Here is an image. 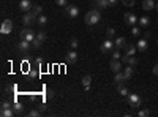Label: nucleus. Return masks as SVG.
<instances>
[{
	"label": "nucleus",
	"instance_id": "obj_1",
	"mask_svg": "<svg viewBox=\"0 0 158 117\" xmlns=\"http://www.w3.org/2000/svg\"><path fill=\"white\" fill-rule=\"evenodd\" d=\"M100 13H98V10H90V11H87L85 13V16H84V21H85V24L87 25H95V24H98L100 22Z\"/></svg>",
	"mask_w": 158,
	"mask_h": 117
},
{
	"label": "nucleus",
	"instance_id": "obj_44",
	"mask_svg": "<svg viewBox=\"0 0 158 117\" xmlns=\"http://www.w3.org/2000/svg\"><path fill=\"white\" fill-rule=\"evenodd\" d=\"M150 35H152V33H150L149 30H147V32H144V38H146V40H149V38H150Z\"/></svg>",
	"mask_w": 158,
	"mask_h": 117
},
{
	"label": "nucleus",
	"instance_id": "obj_3",
	"mask_svg": "<svg viewBox=\"0 0 158 117\" xmlns=\"http://www.w3.org/2000/svg\"><path fill=\"white\" fill-rule=\"evenodd\" d=\"M114 49H115V44H114V41L109 40V38H108V40H104V41L101 43V46H100L101 54H109L111 51H114Z\"/></svg>",
	"mask_w": 158,
	"mask_h": 117
},
{
	"label": "nucleus",
	"instance_id": "obj_42",
	"mask_svg": "<svg viewBox=\"0 0 158 117\" xmlns=\"http://www.w3.org/2000/svg\"><path fill=\"white\" fill-rule=\"evenodd\" d=\"M152 71H153V74H155V76H158V63H156L155 67L152 68Z\"/></svg>",
	"mask_w": 158,
	"mask_h": 117
},
{
	"label": "nucleus",
	"instance_id": "obj_17",
	"mask_svg": "<svg viewBox=\"0 0 158 117\" xmlns=\"http://www.w3.org/2000/svg\"><path fill=\"white\" fill-rule=\"evenodd\" d=\"M95 6L98 8V10H104V8H108L109 6V2L108 0H95Z\"/></svg>",
	"mask_w": 158,
	"mask_h": 117
},
{
	"label": "nucleus",
	"instance_id": "obj_7",
	"mask_svg": "<svg viewBox=\"0 0 158 117\" xmlns=\"http://www.w3.org/2000/svg\"><path fill=\"white\" fill-rule=\"evenodd\" d=\"M65 15H67L68 18H71V19H74L79 15V8L76 5H67L65 6Z\"/></svg>",
	"mask_w": 158,
	"mask_h": 117
},
{
	"label": "nucleus",
	"instance_id": "obj_46",
	"mask_svg": "<svg viewBox=\"0 0 158 117\" xmlns=\"http://www.w3.org/2000/svg\"><path fill=\"white\" fill-rule=\"evenodd\" d=\"M108 2H109V5H111V6H114V5L118 2V0H108Z\"/></svg>",
	"mask_w": 158,
	"mask_h": 117
},
{
	"label": "nucleus",
	"instance_id": "obj_9",
	"mask_svg": "<svg viewBox=\"0 0 158 117\" xmlns=\"http://www.w3.org/2000/svg\"><path fill=\"white\" fill-rule=\"evenodd\" d=\"M136 21H139V18H136V15H133V13H125L123 15V22L128 25H135Z\"/></svg>",
	"mask_w": 158,
	"mask_h": 117
},
{
	"label": "nucleus",
	"instance_id": "obj_6",
	"mask_svg": "<svg viewBox=\"0 0 158 117\" xmlns=\"http://www.w3.org/2000/svg\"><path fill=\"white\" fill-rule=\"evenodd\" d=\"M11 30H13V21L11 19H5L2 22V25H0V33L8 35V33H11Z\"/></svg>",
	"mask_w": 158,
	"mask_h": 117
},
{
	"label": "nucleus",
	"instance_id": "obj_10",
	"mask_svg": "<svg viewBox=\"0 0 158 117\" xmlns=\"http://www.w3.org/2000/svg\"><path fill=\"white\" fill-rule=\"evenodd\" d=\"M19 8H21L24 13H27V11H32V8H33V3L30 2V0H21Z\"/></svg>",
	"mask_w": 158,
	"mask_h": 117
},
{
	"label": "nucleus",
	"instance_id": "obj_40",
	"mask_svg": "<svg viewBox=\"0 0 158 117\" xmlns=\"http://www.w3.org/2000/svg\"><path fill=\"white\" fill-rule=\"evenodd\" d=\"M128 57H130L128 54H125V56H122V59H120V60H122V63H125V65H127V62H128Z\"/></svg>",
	"mask_w": 158,
	"mask_h": 117
},
{
	"label": "nucleus",
	"instance_id": "obj_36",
	"mask_svg": "<svg viewBox=\"0 0 158 117\" xmlns=\"http://www.w3.org/2000/svg\"><path fill=\"white\" fill-rule=\"evenodd\" d=\"M8 108H13V105H11L10 101H3L2 103V109H8Z\"/></svg>",
	"mask_w": 158,
	"mask_h": 117
},
{
	"label": "nucleus",
	"instance_id": "obj_15",
	"mask_svg": "<svg viewBox=\"0 0 158 117\" xmlns=\"http://www.w3.org/2000/svg\"><path fill=\"white\" fill-rule=\"evenodd\" d=\"M114 44H115V49H122V48H125V46H127V40H125V36H118V38H115Z\"/></svg>",
	"mask_w": 158,
	"mask_h": 117
},
{
	"label": "nucleus",
	"instance_id": "obj_41",
	"mask_svg": "<svg viewBox=\"0 0 158 117\" xmlns=\"http://www.w3.org/2000/svg\"><path fill=\"white\" fill-rule=\"evenodd\" d=\"M32 44H33L35 48H40V46H41V41H38L36 38H35V40H33V43H32Z\"/></svg>",
	"mask_w": 158,
	"mask_h": 117
},
{
	"label": "nucleus",
	"instance_id": "obj_4",
	"mask_svg": "<svg viewBox=\"0 0 158 117\" xmlns=\"http://www.w3.org/2000/svg\"><path fill=\"white\" fill-rule=\"evenodd\" d=\"M36 18H38V16L35 15L33 11H27V13L22 16V24L25 25V27H29V25H32V24L36 21Z\"/></svg>",
	"mask_w": 158,
	"mask_h": 117
},
{
	"label": "nucleus",
	"instance_id": "obj_16",
	"mask_svg": "<svg viewBox=\"0 0 158 117\" xmlns=\"http://www.w3.org/2000/svg\"><path fill=\"white\" fill-rule=\"evenodd\" d=\"M65 59H67V62H68V63H74V62L77 60V54H76V51L73 49V51H70V52H67V57H65Z\"/></svg>",
	"mask_w": 158,
	"mask_h": 117
},
{
	"label": "nucleus",
	"instance_id": "obj_11",
	"mask_svg": "<svg viewBox=\"0 0 158 117\" xmlns=\"http://www.w3.org/2000/svg\"><path fill=\"white\" fill-rule=\"evenodd\" d=\"M30 46H32L30 41H27V40H21V43L18 44V49L21 51V52H29Z\"/></svg>",
	"mask_w": 158,
	"mask_h": 117
},
{
	"label": "nucleus",
	"instance_id": "obj_8",
	"mask_svg": "<svg viewBox=\"0 0 158 117\" xmlns=\"http://www.w3.org/2000/svg\"><path fill=\"white\" fill-rule=\"evenodd\" d=\"M109 68H111V71L115 74V73H118V71H122V68H123V65H122V60H115V59H112L111 60V63H109Z\"/></svg>",
	"mask_w": 158,
	"mask_h": 117
},
{
	"label": "nucleus",
	"instance_id": "obj_30",
	"mask_svg": "<svg viewBox=\"0 0 158 117\" xmlns=\"http://www.w3.org/2000/svg\"><path fill=\"white\" fill-rule=\"evenodd\" d=\"M131 35H133V36H139V35H141V27H136V25H133V29H131Z\"/></svg>",
	"mask_w": 158,
	"mask_h": 117
},
{
	"label": "nucleus",
	"instance_id": "obj_39",
	"mask_svg": "<svg viewBox=\"0 0 158 117\" xmlns=\"http://www.w3.org/2000/svg\"><path fill=\"white\" fill-rule=\"evenodd\" d=\"M35 65H36V67L40 68V67H41V65H43V59H41V57H38V59H35Z\"/></svg>",
	"mask_w": 158,
	"mask_h": 117
},
{
	"label": "nucleus",
	"instance_id": "obj_19",
	"mask_svg": "<svg viewBox=\"0 0 158 117\" xmlns=\"http://www.w3.org/2000/svg\"><path fill=\"white\" fill-rule=\"evenodd\" d=\"M90 84H92V76H90V74H85V76L82 77V86H84V89L89 90Z\"/></svg>",
	"mask_w": 158,
	"mask_h": 117
},
{
	"label": "nucleus",
	"instance_id": "obj_38",
	"mask_svg": "<svg viewBox=\"0 0 158 117\" xmlns=\"http://www.w3.org/2000/svg\"><path fill=\"white\" fill-rule=\"evenodd\" d=\"M29 115H30V117H38V115H40V111H38V109H32V111L29 112Z\"/></svg>",
	"mask_w": 158,
	"mask_h": 117
},
{
	"label": "nucleus",
	"instance_id": "obj_2",
	"mask_svg": "<svg viewBox=\"0 0 158 117\" xmlns=\"http://www.w3.org/2000/svg\"><path fill=\"white\" fill-rule=\"evenodd\" d=\"M19 36H21V40H27V41H30V43H33V40H35V33H33V30H30L29 27H25V29H22L21 32H19Z\"/></svg>",
	"mask_w": 158,
	"mask_h": 117
},
{
	"label": "nucleus",
	"instance_id": "obj_21",
	"mask_svg": "<svg viewBox=\"0 0 158 117\" xmlns=\"http://www.w3.org/2000/svg\"><path fill=\"white\" fill-rule=\"evenodd\" d=\"M136 49H138V48H136L135 44H128V43H127V46H125V51H127L128 56H135V54H136Z\"/></svg>",
	"mask_w": 158,
	"mask_h": 117
},
{
	"label": "nucleus",
	"instance_id": "obj_27",
	"mask_svg": "<svg viewBox=\"0 0 158 117\" xmlns=\"http://www.w3.org/2000/svg\"><path fill=\"white\" fill-rule=\"evenodd\" d=\"M32 11L35 13L36 16H40V15H43V6H40V5H33Z\"/></svg>",
	"mask_w": 158,
	"mask_h": 117
},
{
	"label": "nucleus",
	"instance_id": "obj_26",
	"mask_svg": "<svg viewBox=\"0 0 158 117\" xmlns=\"http://www.w3.org/2000/svg\"><path fill=\"white\" fill-rule=\"evenodd\" d=\"M117 90H118V94H120V95H123V97H127V95H128V89H127L125 86H122V84H118Z\"/></svg>",
	"mask_w": 158,
	"mask_h": 117
},
{
	"label": "nucleus",
	"instance_id": "obj_34",
	"mask_svg": "<svg viewBox=\"0 0 158 117\" xmlns=\"http://www.w3.org/2000/svg\"><path fill=\"white\" fill-rule=\"evenodd\" d=\"M70 46H71V49H76V48L79 46V43H77V40H76V38H71V41H70Z\"/></svg>",
	"mask_w": 158,
	"mask_h": 117
},
{
	"label": "nucleus",
	"instance_id": "obj_32",
	"mask_svg": "<svg viewBox=\"0 0 158 117\" xmlns=\"http://www.w3.org/2000/svg\"><path fill=\"white\" fill-rule=\"evenodd\" d=\"M149 114H150V112H149V109H141V111L138 112V115H139V117H147Z\"/></svg>",
	"mask_w": 158,
	"mask_h": 117
},
{
	"label": "nucleus",
	"instance_id": "obj_29",
	"mask_svg": "<svg viewBox=\"0 0 158 117\" xmlns=\"http://www.w3.org/2000/svg\"><path fill=\"white\" fill-rule=\"evenodd\" d=\"M112 59H115V60H120V59H122L120 49H114V51H112Z\"/></svg>",
	"mask_w": 158,
	"mask_h": 117
},
{
	"label": "nucleus",
	"instance_id": "obj_31",
	"mask_svg": "<svg viewBox=\"0 0 158 117\" xmlns=\"http://www.w3.org/2000/svg\"><path fill=\"white\" fill-rule=\"evenodd\" d=\"M114 35H115V29H112V27H109V29L106 30V36H108V38H112Z\"/></svg>",
	"mask_w": 158,
	"mask_h": 117
},
{
	"label": "nucleus",
	"instance_id": "obj_45",
	"mask_svg": "<svg viewBox=\"0 0 158 117\" xmlns=\"http://www.w3.org/2000/svg\"><path fill=\"white\" fill-rule=\"evenodd\" d=\"M6 90H8V92H16V86H11V87H8Z\"/></svg>",
	"mask_w": 158,
	"mask_h": 117
},
{
	"label": "nucleus",
	"instance_id": "obj_22",
	"mask_svg": "<svg viewBox=\"0 0 158 117\" xmlns=\"http://www.w3.org/2000/svg\"><path fill=\"white\" fill-rule=\"evenodd\" d=\"M2 117H13V115H16V112H15V109L13 108H8V109H2Z\"/></svg>",
	"mask_w": 158,
	"mask_h": 117
},
{
	"label": "nucleus",
	"instance_id": "obj_13",
	"mask_svg": "<svg viewBox=\"0 0 158 117\" xmlns=\"http://www.w3.org/2000/svg\"><path fill=\"white\" fill-rule=\"evenodd\" d=\"M147 46H149V43H147L146 38H142V40H139V41L136 43V48H138L139 52H146V51H147Z\"/></svg>",
	"mask_w": 158,
	"mask_h": 117
},
{
	"label": "nucleus",
	"instance_id": "obj_25",
	"mask_svg": "<svg viewBox=\"0 0 158 117\" xmlns=\"http://www.w3.org/2000/svg\"><path fill=\"white\" fill-rule=\"evenodd\" d=\"M46 38H48V35H46V32H38V35H36V40L38 41H41V43H44L46 41Z\"/></svg>",
	"mask_w": 158,
	"mask_h": 117
},
{
	"label": "nucleus",
	"instance_id": "obj_14",
	"mask_svg": "<svg viewBox=\"0 0 158 117\" xmlns=\"http://www.w3.org/2000/svg\"><path fill=\"white\" fill-rule=\"evenodd\" d=\"M155 6H156L155 0H144V2H142V10H146V11H150Z\"/></svg>",
	"mask_w": 158,
	"mask_h": 117
},
{
	"label": "nucleus",
	"instance_id": "obj_12",
	"mask_svg": "<svg viewBox=\"0 0 158 117\" xmlns=\"http://www.w3.org/2000/svg\"><path fill=\"white\" fill-rule=\"evenodd\" d=\"M123 74H125V79H127V81L131 79V77H133V74H135V67H133V65H127V67L123 68Z\"/></svg>",
	"mask_w": 158,
	"mask_h": 117
},
{
	"label": "nucleus",
	"instance_id": "obj_28",
	"mask_svg": "<svg viewBox=\"0 0 158 117\" xmlns=\"http://www.w3.org/2000/svg\"><path fill=\"white\" fill-rule=\"evenodd\" d=\"M127 65H133V67H136V65H138V59H136L135 56H130V57H128Z\"/></svg>",
	"mask_w": 158,
	"mask_h": 117
},
{
	"label": "nucleus",
	"instance_id": "obj_24",
	"mask_svg": "<svg viewBox=\"0 0 158 117\" xmlns=\"http://www.w3.org/2000/svg\"><path fill=\"white\" fill-rule=\"evenodd\" d=\"M13 109H15V112H16V115L18 114H22V111H24V106H22V103H15V105H13Z\"/></svg>",
	"mask_w": 158,
	"mask_h": 117
},
{
	"label": "nucleus",
	"instance_id": "obj_43",
	"mask_svg": "<svg viewBox=\"0 0 158 117\" xmlns=\"http://www.w3.org/2000/svg\"><path fill=\"white\" fill-rule=\"evenodd\" d=\"M46 97H48V98H52V97H54V92H52V90H48V92H46Z\"/></svg>",
	"mask_w": 158,
	"mask_h": 117
},
{
	"label": "nucleus",
	"instance_id": "obj_5",
	"mask_svg": "<svg viewBox=\"0 0 158 117\" xmlns=\"http://www.w3.org/2000/svg\"><path fill=\"white\" fill-rule=\"evenodd\" d=\"M141 103H142V98H141L138 94H130V95H128V105H130L131 108H139Z\"/></svg>",
	"mask_w": 158,
	"mask_h": 117
},
{
	"label": "nucleus",
	"instance_id": "obj_20",
	"mask_svg": "<svg viewBox=\"0 0 158 117\" xmlns=\"http://www.w3.org/2000/svg\"><path fill=\"white\" fill-rule=\"evenodd\" d=\"M114 81H115L117 84H122L123 81H127V79H125V74H123V71H118V73H115V76H114Z\"/></svg>",
	"mask_w": 158,
	"mask_h": 117
},
{
	"label": "nucleus",
	"instance_id": "obj_37",
	"mask_svg": "<svg viewBox=\"0 0 158 117\" xmlns=\"http://www.w3.org/2000/svg\"><path fill=\"white\" fill-rule=\"evenodd\" d=\"M29 76L32 77V79H33V77H38V70H30L29 71Z\"/></svg>",
	"mask_w": 158,
	"mask_h": 117
},
{
	"label": "nucleus",
	"instance_id": "obj_48",
	"mask_svg": "<svg viewBox=\"0 0 158 117\" xmlns=\"http://www.w3.org/2000/svg\"><path fill=\"white\" fill-rule=\"evenodd\" d=\"M156 2H158V0H156Z\"/></svg>",
	"mask_w": 158,
	"mask_h": 117
},
{
	"label": "nucleus",
	"instance_id": "obj_35",
	"mask_svg": "<svg viewBox=\"0 0 158 117\" xmlns=\"http://www.w3.org/2000/svg\"><path fill=\"white\" fill-rule=\"evenodd\" d=\"M56 3L60 5V6H67L68 5V0H56Z\"/></svg>",
	"mask_w": 158,
	"mask_h": 117
},
{
	"label": "nucleus",
	"instance_id": "obj_18",
	"mask_svg": "<svg viewBox=\"0 0 158 117\" xmlns=\"http://www.w3.org/2000/svg\"><path fill=\"white\" fill-rule=\"evenodd\" d=\"M149 24H150V18L149 16H141L139 18V25L144 29V27H149Z\"/></svg>",
	"mask_w": 158,
	"mask_h": 117
},
{
	"label": "nucleus",
	"instance_id": "obj_33",
	"mask_svg": "<svg viewBox=\"0 0 158 117\" xmlns=\"http://www.w3.org/2000/svg\"><path fill=\"white\" fill-rule=\"evenodd\" d=\"M120 2H122L125 6H133V5H135V0H120Z\"/></svg>",
	"mask_w": 158,
	"mask_h": 117
},
{
	"label": "nucleus",
	"instance_id": "obj_47",
	"mask_svg": "<svg viewBox=\"0 0 158 117\" xmlns=\"http://www.w3.org/2000/svg\"><path fill=\"white\" fill-rule=\"evenodd\" d=\"M155 8H156V11H158V2H156V6H155Z\"/></svg>",
	"mask_w": 158,
	"mask_h": 117
},
{
	"label": "nucleus",
	"instance_id": "obj_23",
	"mask_svg": "<svg viewBox=\"0 0 158 117\" xmlns=\"http://www.w3.org/2000/svg\"><path fill=\"white\" fill-rule=\"evenodd\" d=\"M36 24L40 25V27H44V25L48 24V18L43 16V15H40V16L36 18Z\"/></svg>",
	"mask_w": 158,
	"mask_h": 117
}]
</instances>
